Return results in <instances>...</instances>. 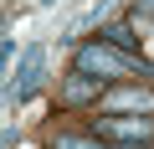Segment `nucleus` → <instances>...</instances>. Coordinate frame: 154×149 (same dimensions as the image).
I'll list each match as a JSON object with an SVG mask.
<instances>
[{
  "instance_id": "obj_1",
  "label": "nucleus",
  "mask_w": 154,
  "mask_h": 149,
  "mask_svg": "<svg viewBox=\"0 0 154 149\" xmlns=\"http://www.w3.org/2000/svg\"><path fill=\"white\" fill-rule=\"evenodd\" d=\"M77 67L93 72V77H128V72H149V77H154V62H139V57H128V51H118L108 41L77 46Z\"/></svg>"
},
{
  "instance_id": "obj_2",
  "label": "nucleus",
  "mask_w": 154,
  "mask_h": 149,
  "mask_svg": "<svg viewBox=\"0 0 154 149\" xmlns=\"http://www.w3.org/2000/svg\"><path fill=\"white\" fill-rule=\"evenodd\" d=\"M41 72H46V41H31L26 51H21V62H16V72H11V88H5V98L21 108V103H31V93L41 88Z\"/></svg>"
},
{
  "instance_id": "obj_3",
  "label": "nucleus",
  "mask_w": 154,
  "mask_h": 149,
  "mask_svg": "<svg viewBox=\"0 0 154 149\" xmlns=\"http://www.w3.org/2000/svg\"><path fill=\"white\" fill-rule=\"evenodd\" d=\"M93 134L98 139H108V144H149L154 139V118L144 113H103L98 123H93Z\"/></svg>"
},
{
  "instance_id": "obj_4",
  "label": "nucleus",
  "mask_w": 154,
  "mask_h": 149,
  "mask_svg": "<svg viewBox=\"0 0 154 149\" xmlns=\"http://www.w3.org/2000/svg\"><path fill=\"white\" fill-rule=\"evenodd\" d=\"M103 108H108V113H118V108L154 113V93H149V88H118V93H108V98H103Z\"/></svg>"
},
{
  "instance_id": "obj_5",
  "label": "nucleus",
  "mask_w": 154,
  "mask_h": 149,
  "mask_svg": "<svg viewBox=\"0 0 154 149\" xmlns=\"http://www.w3.org/2000/svg\"><path fill=\"white\" fill-rule=\"evenodd\" d=\"M62 98L67 103H93V98H103V82H93V72L77 67L72 77H67V88H62Z\"/></svg>"
},
{
  "instance_id": "obj_6",
  "label": "nucleus",
  "mask_w": 154,
  "mask_h": 149,
  "mask_svg": "<svg viewBox=\"0 0 154 149\" xmlns=\"http://www.w3.org/2000/svg\"><path fill=\"white\" fill-rule=\"evenodd\" d=\"M98 41H108V46H118V51H128V57H134V46H139V41H134V26H123V21L103 26V31H98Z\"/></svg>"
},
{
  "instance_id": "obj_7",
  "label": "nucleus",
  "mask_w": 154,
  "mask_h": 149,
  "mask_svg": "<svg viewBox=\"0 0 154 149\" xmlns=\"http://www.w3.org/2000/svg\"><path fill=\"white\" fill-rule=\"evenodd\" d=\"M51 149H108V139H98V134H93V139H82V134H57Z\"/></svg>"
},
{
  "instance_id": "obj_8",
  "label": "nucleus",
  "mask_w": 154,
  "mask_h": 149,
  "mask_svg": "<svg viewBox=\"0 0 154 149\" xmlns=\"http://www.w3.org/2000/svg\"><path fill=\"white\" fill-rule=\"evenodd\" d=\"M134 26H154V0H134Z\"/></svg>"
},
{
  "instance_id": "obj_9",
  "label": "nucleus",
  "mask_w": 154,
  "mask_h": 149,
  "mask_svg": "<svg viewBox=\"0 0 154 149\" xmlns=\"http://www.w3.org/2000/svg\"><path fill=\"white\" fill-rule=\"evenodd\" d=\"M11 57H16V36L5 31V36H0V62H11Z\"/></svg>"
}]
</instances>
